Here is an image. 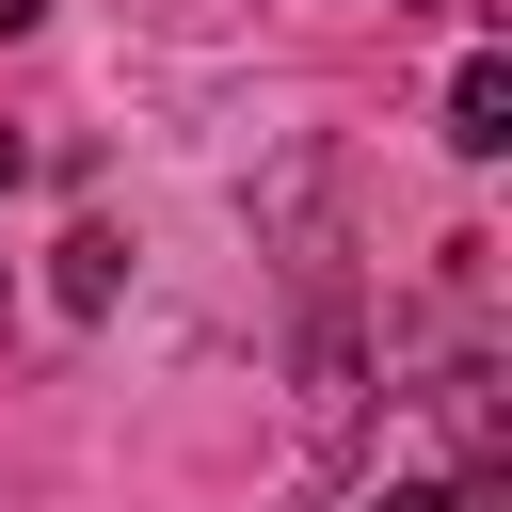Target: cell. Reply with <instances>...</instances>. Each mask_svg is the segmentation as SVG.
Here are the masks:
<instances>
[{"label":"cell","mask_w":512,"mask_h":512,"mask_svg":"<svg viewBox=\"0 0 512 512\" xmlns=\"http://www.w3.org/2000/svg\"><path fill=\"white\" fill-rule=\"evenodd\" d=\"M448 144H464V160H496V144H512V64H496V48L448 80Z\"/></svg>","instance_id":"1"},{"label":"cell","mask_w":512,"mask_h":512,"mask_svg":"<svg viewBox=\"0 0 512 512\" xmlns=\"http://www.w3.org/2000/svg\"><path fill=\"white\" fill-rule=\"evenodd\" d=\"M112 272H128V240H112V224H80V240H64V304H112Z\"/></svg>","instance_id":"2"},{"label":"cell","mask_w":512,"mask_h":512,"mask_svg":"<svg viewBox=\"0 0 512 512\" xmlns=\"http://www.w3.org/2000/svg\"><path fill=\"white\" fill-rule=\"evenodd\" d=\"M384 512H496V480H400Z\"/></svg>","instance_id":"3"},{"label":"cell","mask_w":512,"mask_h":512,"mask_svg":"<svg viewBox=\"0 0 512 512\" xmlns=\"http://www.w3.org/2000/svg\"><path fill=\"white\" fill-rule=\"evenodd\" d=\"M0 32H32V0H0Z\"/></svg>","instance_id":"4"},{"label":"cell","mask_w":512,"mask_h":512,"mask_svg":"<svg viewBox=\"0 0 512 512\" xmlns=\"http://www.w3.org/2000/svg\"><path fill=\"white\" fill-rule=\"evenodd\" d=\"M0 192H16V128H0Z\"/></svg>","instance_id":"5"}]
</instances>
